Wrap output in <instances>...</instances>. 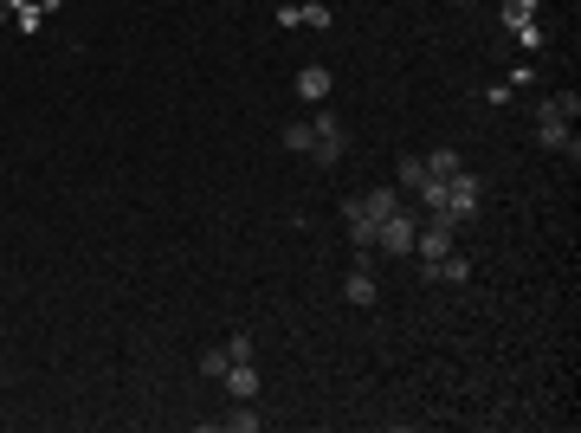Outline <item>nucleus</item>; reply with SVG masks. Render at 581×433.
Wrapping results in <instances>:
<instances>
[{
  "label": "nucleus",
  "instance_id": "nucleus-17",
  "mask_svg": "<svg viewBox=\"0 0 581 433\" xmlns=\"http://www.w3.org/2000/svg\"><path fill=\"white\" fill-rule=\"evenodd\" d=\"M227 363H252V336H246V330L227 343Z\"/></svg>",
  "mask_w": 581,
  "mask_h": 433
},
{
  "label": "nucleus",
  "instance_id": "nucleus-12",
  "mask_svg": "<svg viewBox=\"0 0 581 433\" xmlns=\"http://www.w3.org/2000/svg\"><path fill=\"white\" fill-rule=\"evenodd\" d=\"M497 20L511 26V33H517V26H536V0H504V7H497Z\"/></svg>",
  "mask_w": 581,
  "mask_h": 433
},
{
  "label": "nucleus",
  "instance_id": "nucleus-16",
  "mask_svg": "<svg viewBox=\"0 0 581 433\" xmlns=\"http://www.w3.org/2000/svg\"><path fill=\"white\" fill-rule=\"evenodd\" d=\"M284 149H311V123H284Z\"/></svg>",
  "mask_w": 581,
  "mask_h": 433
},
{
  "label": "nucleus",
  "instance_id": "nucleus-4",
  "mask_svg": "<svg viewBox=\"0 0 581 433\" xmlns=\"http://www.w3.org/2000/svg\"><path fill=\"white\" fill-rule=\"evenodd\" d=\"M413 253H420V265L446 259V253H453V227H446V221H426V227L413 233Z\"/></svg>",
  "mask_w": 581,
  "mask_h": 433
},
{
  "label": "nucleus",
  "instance_id": "nucleus-11",
  "mask_svg": "<svg viewBox=\"0 0 581 433\" xmlns=\"http://www.w3.org/2000/svg\"><path fill=\"white\" fill-rule=\"evenodd\" d=\"M342 298L369 311V304H375V278H369V272H349V278H342Z\"/></svg>",
  "mask_w": 581,
  "mask_h": 433
},
{
  "label": "nucleus",
  "instance_id": "nucleus-10",
  "mask_svg": "<svg viewBox=\"0 0 581 433\" xmlns=\"http://www.w3.org/2000/svg\"><path fill=\"white\" fill-rule=\"evenodd\" d=\"M362 213H369V221H388V213H401V188H375V194H362Z\"/></svg>",
  "mask_w": 581,
  "mask_h": 433
},
{
  "label": "nucleus",
  "instance_id": "nucleus-14",
  "mask_svg": "<svg viewBox=\"0 0 581 433\" xmlns=\"http://www.w3.org/2000/svg\"><path fill=\"white\" fill-rule=\"evenodd\" d=\"M227 427H233V433H259V427H265V414H259L252 401H240V407L227 414Z\"/></svg>",
  "mask_w": 581,
  "mask_h": 433
},
{
  "label": "nucleus",
  "instance_id": "nucleus-2",
  "mask_svg": "<svg viewBox=\"0 0 581 433\" xmlns=\"http://www.w3.org/2000/svg\"><path fill=\"white\" fill-rule=\"evenodd\" d=\"M311 156H317L323 169L349 156V129H342V117H336V110H317V117H311Z\"/></svg>",
  "mask_w": 581,
  "mask_h": 433
},
{
  "label": "nucleus",
  "instance_id": "nucleus-7",
  "mask_svg": "<svg viewBox=\"0 0 581 433\" xmlns=\"http://www.w3.org/2000/svg\"><path fill=\"white\" fill-rule=\"evenodd\" d=\"M220 382H227V395H233V401H259V369H252V363H227V376H220Z\"/></svg>",
  "mask_w": 581,
  "mask_h": 433
},
{
  "label": "nucleus",
  "instance_id": "nucleus-8",
  "mask_svg": "<svg viewBox=\"0 0 581 433\" xmlns=\"http://www.w3.org/2000/svg\"><path fill=\"white\" fill-rule=\"evenodd\" d=\"M575 110H581V98L575 91H556V98L536 104V123H575Z\"/></svg>",
  "mask_w": 581,
  "mask_h": 433
},
{
  "label": "nucleus",
  "instance_id": "nucleus-15",
  "mask_svg": "<svg viewBox=\"0 0 581 433\" xmlns=\"http://www.w3.org/2000/svg\"><path fill=\"white\" fill-rule=\"evenodd\" d=\"M394 181H401V188H420V181H426V156H401Z\"/></svg>",
  "mask_w": 581,
  "mask_h": 433
},
{
  "label": "nucleus",
  "instance_id": "nucleus-6",
  "mask_svg": "<svg viewBox=\"0 0 581 433\" xmlns=\"http://www.w3.org/2000/svg\"><path fill=\"white\" fill-rule=\"evenodd\" d=\"M342 227H349L355 253H369V246H375V227H382V221H369V213H362V201H342Z\"/></svg>",
  "mask_w": 581,
  "mask_h": 433
},
{
  "label": "nucleus",
  "instance_id": "nucleus-13",
  "mask_svg": "<svg viewBox=\"0 0 581 433\" xmlns=\"http://www.w3.org/2000/svg\"><path fill=\"white\" fill-rule=\"evenodd\" d=\"M459 169H465L459 149H446V142H440V149H426V175H440V181H446V175H459Z\"/></svg>",
  "mask_w": 581,
  "mask_h": 433
},
{
  "label": "nucleus",
  "instance_id": "nucleus-3",
  "mask_svg": "<svg viewBox=\"0 0 581 433\" xmlns=\"http://www.w3.org/2000/svg\"><path fill=\"white\" fill-rule=\"evenodd\" d=\"M413 233H420V227L407 221V213H388V221L375 227V246H382V253H394V259H407V253H413Z\"/></svg>",
  "mask_w": 581,
  "mask_h": 433
},
{
  "label": "nucleus",
  "instance_id": "nucleus-5",
  "mask_svg": "<svg viewBox=\"0 0 581 433\" xmlns=\"http://www.w3.org/2000/svg\"><path fill=\"white\" fill-rule=\"evenodd\" d=\"M536 142L543 149H556V156H581V136H575V123H536Z\"/></svg>",
  "mask_w": 581,
  "mask_h": 433
},
{
  "label": "nucleus",
  "instance_id": "nucleus-9",
  "mask_svg": "<svg viewBox=\"0 0 581 433\" xmlns=\"http://www.w3.org/2000/svg\"><path fill=\"white\" fill-rule=\"evenodd\" d=\"M330 85H336V78H330L323 65H304V71H298V98H304V104H323V98H330Z\"/></svg>",
  "mask_w": 581,
  "mask_h": 433
},
{
  "label": "nucleus",
  "instance_id": "nucleus-18",
  "mask_svg": "<svg viewBox=\"0 0 581 433\" xmlns=\"http://www.w3.org/2000/svg\"><path fill=\"white\" fill-rule=\"evenodd\" d=\"M200 376H227V349H207L200 356Z\"/></svg>",
  "mask_w": 581,
  "mask_h": 433
},
{
  "label": "nucleus",
  "instance_id": "nucleus-1",
  "mask_svg": "<svg viewBox=\"0 0 581 433\" xmlns=\"http://www.w3.org/2000/svg\"><path fill=\"white\" fill-rule=\"evenodd\" d=\"M478 194H484V188H478V175H472V169L446 175V207H440V213H426V221H446V227L459 233L465 221H478Z\"/></svg>",
  "mask_w": 581,
  "mask_h": 433
}]
</instances>
